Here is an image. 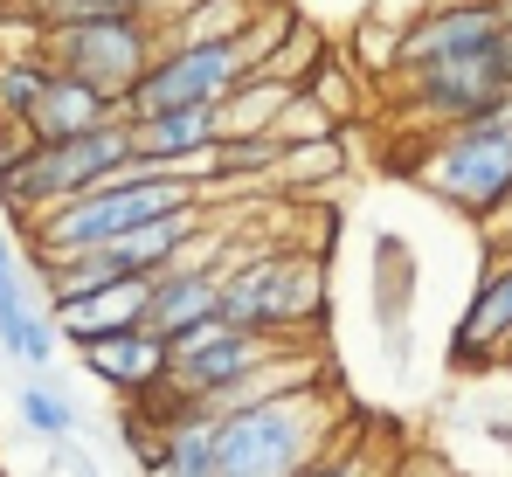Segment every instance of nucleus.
I'll return each mask as SVG.
<instances>
[{
    "mask_svg": "<svg viewBox=\"0 0 512 477\" xmlns=\"http://www.w3.org/2000/svg\"><path fill=\"white\" fill-rule=\"evenodd\" d=\"M84 7H139V14H153V0H84Z\"/></svg>",
    "mask_w": 512,
    "mask_h": 477,
    "instance_id": "27",
    "label": "nucleus"
},
{
    "mask_svg": "<svg viewBox=\"0 0 512 477\" xmlns=\"http://www.w3.org/2000/svg\"><path fill=\"white\" fill-rule=\"evenodd\" d=\"M291 97H298V90L277 83V77H243L229 90V104H222V132H270Z\"/></svg>",
    "mask_w": 512,
    "mask_h": 477,
    "instance_id": "20",
    "label": "nucleus"
},
{
    "mask_svg": "<svg viewBox=\"0 0 512 477\" xmlns=\"http://www.w3.org/2000/svg\"><path fill=\"white\" fill-rule=\"evenodd\" d=\"M146 305H153V277H111L97 291H77V298H56L49 318L63 339H104V332H125V325H146Z\"/></svg>",
    "mask_w": 512,
    "mask_h": 477,
    "instance_id": "15",
    "label": "nucleus"
},
{
    "mask_svg": "<svg viewBox=\"0 0 512 477\" xmlns=\"http://www.w3.org/2000/svg\"><path fill=\"white\" fill-rule=\"evenodd\" d=\"M395 83V104L402 118L416 125H471V118H492L512 104V35L485 42V49H464V56H443V63H423Z\"/></svg>",
    "mask_w": 512,
    "mask_h": 477,
    "instance_id": "8",
    "label": "nucleus"
},
{
    "mask_svg": "<svg viewBox=\"0 0 512 477\" xmlns=\"http://www.w3.org/2000/svg\"><path fill=\"white\" fill-rule=\"evenodd\" d=\"M291 35V14L284 7H263L250 28L236 35H215V42H167L153 56V70L125 90V118H146V111H187V104H208L222 111L229 90L243 77H256V63Z\"/></svg>",
    "mask_w": 512,
    "mask_h": 477,
    "instance_id": "3",
    "label": "nucleus"
},
{
    "mask_svg": "<svg viewBox=\"0 0 512 477\" xmlns=\"http://www.w3.org/2000/svg\"><path fill=\"white\" fill-rule=\"evenodd\" d=\"M160 49H167V28L153 14H139V7H77V14L42 28V56L56 70H70V77L111 90L118 111H125V90L153 70Z\"/></svg>",
    "mask_w": 512,
    "mask_h": 477,
    "instance_id": "6",
    "label": "nucleus"
},
{
    "mask_svg": "<svg viewBox=\"0 0 512 477\" xmlns=\"http://www.w3.org/2000/svg\"><path fill=\"white\" fill-rule=\"evenodd\" d=\"M388 477H457V471H450L443 457H409V464H395Z\"/></svg>",
    "mask_w": 512,
    "mask_h": 477,
    "instance_id": "25",
    "label": "nucleus"
},
{
    "mask_svg": "<svg viewBox=\"0 0 512 477\" xmlns=\"http://www.w3.org/2000/svg\"><path fill=\"white\" fill-rule=\"evenodd\" d=\"M14 408H21V422H28L35 436H49V443L77 436V408H70V395H56V388H42V381H28V388L14 395Z\"/></svg>",
    "mask_w": 512,
    "mask_h": 477,
    "instance_id": "22",
    "label": "nucleus"
},
{
    "mask_svg": "<svg viewBox=\"0 0 512 477\" xmlns=\"http://www.w3.org/2000/svg\"><path fill=\"white\" fill-rule=\"evenodd\" d=\"M77 353H84L90 374H97L111 395H125V401L153 395V388L173 374V339H167V332H153V325H125V332L84 339Z\"/></svg>",
    "mask_w": 512,
    "mask_h": 477,
    "instance_id": "12",
    "label": "nucleus"
},
{
    "mask_svg": "<svg viewBox=\"0 0 512 477\" xmlns=\"http://www.w3.org/2000/svg\"><path fill=\"white\" fill-rule=\"evenodd\" d=\"M450 360H457V367H492V360H512V256H499V263L478 277L471 305H464V318H457Z\"/></svg>",
    "mask_w": 512,
    "mask_h": 477,
    "instance_id": "14",
    "label": "nucleus"
},
{
    "mask_svg": "<svg viewBox=\"0 0 512 477\" xmlns=\"http://www.w3.org/2000/svg\"><path fill=\"white\" fill-rule=\"evenodd\" d=\"M388 471H395V464H381L374 450H360V443H340V436H333V443H326L298 477H388Z\"/></svg>",
    "mask_w": 512,
    "mask_h": 477,
    "instance_id": "23",
    "label": "nucleus"
},
{
    "mask_svg": "<svg viewBox=\"0 0 512 477\" xmlns=\"http://www.w3.org/2000/svg\"><path fill=\"white\" fill-rule=\"evenodd\" d=\"M0 346L28 367H49L56 360V318H42L21 291V270L7 256V236H0Z\"/></svg>",
    "mask_w": 512,
    "mask_h": 477,
    "instance_id": "17",
    "label": "nucleus"
},
{
    "mask_svg": "<svg viewBox=\"0 0 512 477\" xmlns=\"http://www.w3.org/2000/svg\"><path fill=\"white\" fill-rule=\"evenodd\" d=\"M222 277H229V242H201L194 256H180L173 270L153 277V305H146V325L167 332V339H187L201 332L208 318H222Z\"/></svg>",
    "mask_w": 512,
    "mask_h": 477,
    "instance_id": "11",
    "label": "nucleus"
},
{
    "mask_svg": "<svg viewBox=\"0 0 512 477\" xmlns=\"http://www.w3.org/2000/svg\"><path fill=\"white\" fill-rule=\"evenodd\" d=\"M319 63H326V42H319V28H305V21H291V35L256 63V77H277L291 83V90H305V83L319 77Z\"/></svg>",
    "mask_w": 512,
    "mask_h": 477,
    "instance_id": "21",
    "label": "nucleus"
},
{
    "mask_svg": "<svg viewBox=\"0 0 512 477\" xmlns=\"http://www.w3.org/2000/svg\"><path fill=\"white\" fill-rule=\"evenodd\" d=\"M21 14H35V28H49V21H63V14H77L84 0H14Z\"/></svg>",
    "mask_w": 512,
    "mask_h": 477,
    "instance_id": "24",
    "label": "nucleus"
},
{
    "mask_svg": "<svg viewBox=\"0 0 512 477\" xmlns=\"http://www.w3.org/2000/svg\"><path fill=\"white\" fill-rule=\"evenodd\" d=\"M222 318L263 339H312L326 318V263L312 249H256L222 277Z\"/></svg>",
    "mask_w": 512,
    "mask_h": 477,
    "instance_id": "7",
    "label": "nucleus"
},
{
    "mask_svg": "<svg viewBox=\"0 0 512 477\" xmlns=\"http://www.w3.org/2000/svg\"><path fill=\"white\" fill-rule=\"evenodd\" d=\"M222 139V111L187 104V111H146L132 118V166H173V173H201Z\"/></svg>",
    "mask_w": 512,
    "mask_h": 477,
    "instance_id": "13",
    "label": "nucleus"
},
{
    "mask_svg": "<svg viewBox=\"0 0 512 477\" xmlns=\"http://www.w3.org/2000/svg\"><path fill=\"white\" fill-rule=\"evenodd\" d=\"M499 35H512V21H506L499 0H436V7H423V14L395 35L388 77H409V70H423V63L485 49V42H499Z\"/></svg>",
    "mask_w": 512,
    "mask_h": 477,
    "instance_id": "10",
    "label": "nucleus"
},
{
    "mask_svg": "<svg viewBox=\"0 0 512 477\" xmlns=\"http://www.w3.org/2000/svg\"><path fill=\"white\" fill-rule=\"evenodd\" d=\"M208 436H215V477H298L340 436V408L326 381H305V388L215 415Z\"/></svg>",
    "mask_w": 512,
    "mask_h": 477,
    "instance_id": "2",
    "label": "nucleus"
},
{
    "mask_svg": "<svg viewBox=\"0 0 512 477\" xmlns=\"http://www.w3.org/2000/svg\"><path fill=\"white\" fill-rule=\"evenodd\" d=\"M104 118H118V97L111 90H97V83L70 77V70H56L49 90H42V104H35V118L21 125L28 139H77L90 125H104Z\"/></svg>",
    "mask_w": 512,
    "mask_h": 477,
    "instance_id": "16",
    "label": "nucleus"
},
{
    "mask_svg": "<svg viewBox=\"0 0 512 477\" xmlns=\"http://www.w3.org/2000/svg\"><path fill=\"white\" fill-rule=\"evenodd\" d=\"M340 180H346V139L326 132V139L284 146L277 173H270V194H312V187H340Z\"/></svg>",
    "mask_w": 512,
    "mask_h": 477,
    "instance_id": "18",
    "label": "nucleus"
},
{
    "mask_svg": "<svg viewBox=\"0 0 512 477\" xmlns=\"http://www.w3.org/2000/svg\"><path fill=\"white\" fill-rule=\"evenodd\" d=\"M208 201L201 173H173V166H125L111 180H97L90 194L49 208L28 222V242H35V263H63V256H84V249H104L125 229L153 222V215H173V208H194Z\"/></svg>",
    "mask_w": 512,
    "mask_h": 477,
    "instance_id": "1",
    "label": "nucleus"
},
{
    "mask_svg": "<svg viewBox=\"0 0 512 477\" xmlns=\"http://www.w3.org/2000/svg\"><path fill=\"white\" fill-rule=\"evenodd\" d=\"M485 443H499V450H512V422H485Z\"/></svg>",
    "mask_w": 512,
    "mask_h": 477,
    "instance_id": "26",
    "label": "nucleus"
},
{
    "mask_svg": "<svg viewBox=\"0 0 512 477\" xmlns=\"http://www.w3.org/2000/svg\"><path fill=\"white\" fill-rule=\"evenodd\" d=\"M416 187H429L471 229L512 222V104L471 125H436L416 153Z\"/></svg>",
    "mask_w": 512,
    "mask_h": 477,
    "instance_id": "4",
    "label": "nucleus"
},
{
    "mask_svg": "<svg viewBox=\"0 0 512 477\" xmlns=\"http://www.w3.org/2000/svg\"><path fill=\"white\" fill-rule=\"evenodd\" d=\"M125 166H132V118L118 111V118L90 125L77 139H28L14 159H0V201L21 222H35V215L90 194L97 180H111Z\"/></svg>",
    "mask_w": 512,
    "mask_h": 477,
    "instance_id": "5",
    "label": "nucleus"
},
{
    "mask_svg": "<svg viewBox=\"0 0 512 477\" xmlns=\"http://www.w3.org/2000/svg\"><path fill=\"white\" fill-rule=\"evenodd\" d=\"M284 346H291V339H263L250 325H236V318H208L201 332L173 339V388H187V395L215 415V395H229L243 374H256V367H263L270 353H284Z\"/></svg>",
    "mask_w": 512,
    "mask_h": 477,
    "instance_id": "9",
    "label": "nucleus"
},
{
    "mask_svg": "<svg viewBox=\"0 0 512 477\" xmlns=\"http://www.w3.org/2000/svg\"><path fill=\"white\" fill-rule=\"evenodd\" d=\"M49 77H56V63L42 56V42L7 49L0 56V125H28L35 104H42V90H49Z\"/></svg>",
    "mask_w": 512,
    "mask_h": 477,
    "instance_id": "19",
    "label": "nucleus"
}]
</instances>
